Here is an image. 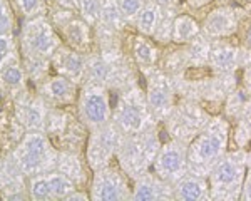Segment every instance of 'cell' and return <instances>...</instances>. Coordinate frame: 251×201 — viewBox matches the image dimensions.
I'll return each mask as SVG.
<instances>
[{"label": "cell", "mask_w": 251, "mask_h": 201, "mask_svg": "<svg viewBox=\"0 0 251 201\" xmlns=\"http://www.w3.org/2000/svg\"><path fill=\"white\" fill-rule=\"evenodd\" d=\"M231 146V123L223 112L213 114L209 123L188 144L189 173L208 176L214 164Z\"/></svg>", "instance_id": "obj_1"}, {"label": "cell", "mask_w": 251, "mask_h": 201, "mask_svg": "<svg viewBox=\"0 0 251 201\" xmlns=\"http://www.w3.org/2000/svg\"><path fill=\"white\" fill-rule=\"evenodd\" d=\"M166 132L161 126L151 127L137 134H123L116 152L117 166L132 181L152 168Z\"/></svg>", "instance_id": "obj_2"}, {"label": "cell", "mask_w": 251, "mask_h": 201, "mask_svg": "<svg viewBox=\"0 0 251 201\" xmlns=\"http://www.w3.org/2000/svg\"><path fill=\"white\" fill-rule=\"evenodd\" d=\"M59 150L46 131H25L10 151L9 159L25 178L47 175L57 166Z\"/></svg>", "instance_id": "obj_3"}, {"label": "cell", "mask_w": 251, "mask_h": 201, "mask_svg": "<svg viewBox=\"0 0 251 201\" xmlns=\"http://www.w3.org/2000/svg\"><path fill=\"white\" fill-rule=\"evenodd\" d=\"M112 121L123 134H137L161 126L149 109L141 80L116 92V104H112Z\"/></svg>", "instance_id": "obj_4"}, {"label": "cell", "mask_w": 251, "mask_h": 201, "mask_svg": "<svg viewBox=\"0 0 251 201\" xmlns=\"http://www.w3.org/2000/svg\"><path fill=\"white\" fill-rule=\"evenodd\" d=\"M246 170H248V154L246 150L233 148L218 161L209 171V193L213 201H238L243 191Z\"/></svg>", "instance_id": "obj_5"}, {"label": "cell", "mask_w": 251, "mask_h": 201, "mask_svg": "<svg viewBox=\"0 0 251 201\" xmlns=\"http://www.w3.org/2000/svg\"><path fill=\"white\" fill-rule=\"evenodd\" d=\"M211 118L213 114L203 104L196 102L193 99L177 98L168 118L161 123V127H163L168 138L179 139L189 144L198 136V132L209 123Z\"/></svg>", "instance_id": "obj_6"}, {"label": "cell", "mask_w": 251, "mask_h": 201, "mask_svg": "<svg viewBox=\"0 0 251 201\" xmlns=\"http://www.w3.org/2000/svg\"><path fill=\"white\" fill-rule=\"evenodd\" d=\"M20 54L50 59L54 52L64 44L62 37L52 25L47 14L32 19H24L20 29Z\"/></svg>", "instance_id": "obj_7"}, {"label": "cell", "mask_w": 251, "mask_h": 201, "mask_svg": "<svg viewBox=\"0 0 251 201\" xmlns=\"http://www.w3.org/2000/svg\"><path fill=\"white\" fill-rule=\"evenodd\" d=\"M112 92L106 86L86 80L80 84L75 112L89 131L99 129L112 121Z\"/></svg>", "instance_id": "obj_8"}, {"label": "cell", "mask_w": 251, "mask_h": 201, "mask_svg": "<svg viewBox=\"0 0 251 201\" xmlns=\"http://www.w3.org/2000/svg\"><path fill=\"white\" fill-rule=\"evenodd\" d=\"M139 75L144 80L143 87L149 109H151L157 123L161 124L168 118V114L171 112L177 100L174 79L164 69H161L159 66L139 71Z\"/></svg>", "instance_id": "obj_9"}, {"label": "cell", "mask_w": 251, "mask_h": 201, "mask_svg": "<svg viewBox=\"0 0 251 201\" xmlns=\"http://www.w3.org/2000/svg\"><path fill=\"white\" fill-rule=\"evenodd\" d=\"M250 12L251 7L243 3H216L209 7L201 19V32L209 39L236 37Z\"/></svg>", "instance_id": "obj_10"}, {"label": "cell", "mask_w": 251, "mask_h": 201, "mask_svg": "<svg viewBox=\"0 0 251 201\" xmlns=\"http://www.w3.org/2000/svg\"><path fill=\"white\" fill-rule=\"evenodd\" d=\"M89 195L94 201H129L132 193V179L117 164L92 171L89 181Z\"/></svg>", "instance_id": "obj_11"}, {"label": "cell", "mask_w": 251, "mask_h": 201, "mask_svg": "<svg viewBox=\"0 0 251 201\" xmlns=\"http://www.w3.org/2000/svg\"><path fill=\"white\" fill-rule=\"evenodd\" d=\"M121 138H123V132L116 126L114 121L107 123L99 129L89 131L84 156H86L91 171L100 170V168H106L114 163Z\"/></svg>", "instance_id": "obj_12"}, {"label": "cell", "mask_w": 251, "mask_h": 201, "mask_svg": "<svg viewBox=\"0 0 251 201\" xmlns=\"http://www.w3.org/2000/svg\"><path fill=\"white\" fill-rule=\"evenodd\" d=\"M151 170L157 176H161L163 179L168 181V183L171 184L177 183L184 175L189 173L188 144L179 139L168 138L166 136Z\"/></svg>", "instance_id": "obj_13"}, {"label": "cell", "mask_w": 251, "mask_h": 201, "mask_svg": "<svg viewBox=\"0 0 251 201\" xmlns=\"http://www.w3.org/2000/svg\"><path fill=\"white\" fill-rule=\"evenodd\" d=\"M250 55L251 50L243 47L236 37L211 39L208 66L214 74H234L241 71Z\"/></svg>", "instance_id": "obj_14"}, {"label": "cell", "mask_w": 251, "mask_h": 201, "mask_svg": "<svg viewBox=\"0 0 251 201\" xmlns=\"http://www.w3.org/2000/svg\"><path fill=\"white\" fill-rule=\"evenodd\" d=\"M79 84L60 74H49L37 84V94L49 107H74L79 96Z\"/></svg>", "instance_id": "obj_15"}, {"label": "cell", "mask_w": 251, "mask_h": 201, "mask_svg": "<svg viewBox=\"0 0 251 201\" xmlns=\"http://www.w3.org/2000/svg\"><path fill=\"white\" fill-rule=\"evenodd\" d=\"M87 64L89 54L72 49L66 44H62L50 57V69L54 71V74L66 75L74 82H77L79 86L86 82Z\"/></svg>", "instance_id": "obj_16"}, {"label": "cell", "mask_w": 251, "mask_h": 201, "mask_svg": "<svg viewBox=\"0 0 251 201\" xmlns=\"http://www.w3.org/2000/svg\"><path fill=\"white\" fill-rule=\"evenodd\" d=\"M124 49L131 55L137 71L159 66L161 54H163V47L154 39L143 34H137L134 30L126 34Z\"/></svg>", "instance_id": "obj_17"}, {"label": "cell", "mask_w": 251, "mask_h": 201, "mask_svg": "<svg viewBox=\"0 0 251 201\" xmlns=\"http://www.w3.org/2000/svg\"><path fill=\"white\" fill-rule=\"evenodd\" d=\"M49 104L40 96L29 98L25 92H20L14 98V114L25 131H44Z\"/></svg>", "instance_id": "obj_18"}, {"label": "cell", "mask_w": 251, "mask_h": 201, "mask_svg": "<svg viewBox=\"0 0 251 201\" xmlns=\"http://www.w3.org/2000/svg\"><path fill=\"white\" fill-rule=\"evenodd\" d=\"M132 201H174V184L149 170L132 181Z\"/></svg>", "instance_id": "obj_19"}, {"label": "cell", "mask_w": 251, "mask_h": 201, "mask_svg": "<svg viewBox=\"0 0 251 201\" xmlns=\"http://www.w3.org/2000/svg\"><path fill=\"white\" fill-rule=\"evenodd\" d=\"M55 170L62 175H66L69 179H72L79 188L89 186L91 181V168H89L86 156L84 152L77 151H67V150H59L57 156V166Z\"/></svg>", "instance_id": "obj_20"}, {"label": "cell", "mask_w": 251, "mask_h": 201, "mask_svg": "<svg viewBox=\"0 0 251 201\" xmlns=\"http://www.w3.org/2000/svg\"><path fill=\"white\" fill-rule=\"evenodd\" d=\"M176 201H213L209 193L208 176L188 173L177 183H174Z\"/></svg>", "instance_id": "obj_21"}, {"label": "cell", "mask_w": 251, "mask_h": 201, "mask_svg": "<svg viewBox=\"0 0 251 201\" xmlns=\"http://www.w3.org/2000/svg\"><path fill=\"white\" fill-rule=\"evenodd\" d=\"M27 74L22 66V60H12L0 71V91L5 94H12L15 98L22 91H25Z\"/></svg>", "instance_id": "obj_22"}, {"label": "cell", "mask_w": 251, "mask_h": 201, "mask_svg": "<svg viewBox=\"0 0 251 201\" xmlns=\"http://www.w3.org/2000/svg\"><path fill=\"white\" fill-rule=\"evenodd\" d=\"M159 67L168 72L173 79L184 75L186 71L189 69V60H188V54H186L184 46L171 44V46L163 47Z\"/></svg>", "instance_id": "obj_23"}, {"label": "cell", "mask_w": 251, "mask_h": 201, "mask_svg": "<svg viewBox=\"0 0 251 201\" xmlns=\"http://www.w3.org/2000/svg\"><path fill=\"white\" fill-rule=\"evenodd\" d=\"M198 34H201V20L196 15L181 10L174 19L173 27V44L184 46L189 40H193Z\"/></svg>", "instance_id": "obj_24"}, {"label": "cell", "mask_w": 251, "mask_h": 201, "mask_svg": "<svg viewBox=\"0 0 251 201\" xmlns=\"http://www.w3.org/2000/svg\"><path fill=\"white\" fill-rule=\"evenodd\" d=\"M161 12H163V7H159L152 0H146L143 10L137 14V17L132 22L131 30L137 32V34L148 35V37H152L157 27V22H159Z\"/></svg>", "instance_id": "obj_25"}, {"label": "cell", "mask_w": 251, "mask_h": 201, "mask_svg": "<svg viewBox=\"0 0 251 201\" xmlns=\"http://www.w3.org/2000/svg\"><path fill=\"white\" fill-rule=\"evenodd\" d=\"M186 54L189 60V69H200V67H209V50H211V39L206 37L201 32L193 40L184 44Z\"/></svg>", "instance_id": "obj_26"}, {"label": "cell", "mask_w": 251, "mask_h": 201, "mask_svg": "<svg viewBox=\"0 0 251 201\" xmlns=\"http://www.w3.org/2000/svg\"><path fill=\"white\" fill-rule=\"evenodd\" d=\"M99 24L109 27L112 30H117L121 34H126L131 29L127 20L124 19L123 12L119 9L117 0H100V20Z\"/></svg>", "instance_id": "obj_27"}, {"label": "cell", "mask_w": 251, "mask_h": 201, "mask_svg": "<svg viewBox=\"0 0 251 201\" xmlns=\"http://www.w3.org/2000/svg\"><path fill=\"white\" fill-rule=\"evenodd\" d=\"M250 98H251V94L241 86V84H238V86L226 96L225 102H223L221 112L229 119V123H233V121H236L238 118H241L243 112L246 109V104H248Z\"/></svg>", "instance_id": "obj_28"}, {"label": "cell", "mask_w": 251, "mask_h": 201, "mask_svg": "<svg viewBox=\"0 0 251 201\" xmlns=\"http://www.w3.org/2000/svg\"><path fill=\"white\" fill-rule=\"evenodd\" d=\"M181 10H183V7H181V9H163V12H161L159 22H157L154 35H152V39H154L161 47L171 46L173 44L174 19H176V15L179 14Z\"/></svg>", "instance_id": "obj_29"}, {"label": "cell", "mask_w": 251, "mask_h": 201, "mask_svg": "<svg viewBox=\"0 0 251 201\" xmlns=\"http://www.w3.org/2000/svg\"><path fill=\"white\" fill-rule=\"evenodd\" d=\"M49 184H50V195L52 200H66L74 190H77V184L72 179H69L66 175L59 173L57 170L47 173Z\"/></svg>", "instance_id": "obj_30"}, {"label": "cell", "mask_w": 251, "mask_h": 201, "mask_svg": "<svg viewBox=\"0 0 251 201\" xmlns=\"http://www.w3.org/2000/svg\"><path fill=\"white\" fill-rule=\"evenodd\" d=\"M27 191H29V200H34V201L52 200L50 184H49L47 175L29 176V178H27Z\"/></svg>", "instance_id": "obj_31"}, {"label": "cell", "mask_w": 251, "mask_h": 201, "mask_svg": "<svg viewBox=\"0 0 251 201\" xmlns=\"http://www.w3.org/2000/svg\"><path fill=\"white\" fill-rule=\"evenodd\" d=\"M231 144L233 148L248 150L251 144V124L245 118H238L231 123Z\"/></svg>", "instance_id": "obj_32"}, {"label": "cell", "mask_w": 251, "mask_h": 201, "mask_svg": "<svg viewBox=\"0 0 251 201\" xmlns=\"http://www.w3.org/2000/svg\"><path fill=\"white\" fill-rule=\"evenodd\" d=\"M75 12L87 24L96 27L100 20V0H75Z\"/></svg>", "instance_id": "obj_33"}, {"label": "cell", "mask_w": 251, "mask_h": 201, "mask_svg": "<svg viewBox=\"0 0 251 201\" xmlns=\"http://www.w3.org/2000/svg\"><path fill=\"white\" fill-rule=\"evenodd\" d=\"M19 49L15 44L14 34H0V71L12 60H17Z\"/></svg>", "instance_id": "obj_34"}, {"label": "cell", "mask_w": 251, "mask_h": 201, "mask_svg": "<svg viewBox=\"0 0 251 201\" xmlns=\"http://www.w3.org/2000/svg\"><path fill=\"white\" fill-rule=\"evenodd\" d=\"M15 9L24 19H32L37 15L47 14V3L46 0H14Z\"/></svg>", "instance_id": "obj_35"}, {"label": "cell", "mask_w": 251, "mask_h": 201, "mask_svg": "<svg viewBox=\"0 0 251 201\" xmlns=\"http://www.w3.org/2000/svg\"><path fill=\"white\" fill-rule=\"evenodd\" d=\"M117 3H119V9L123 12L124 19L127 20L129 25H132L137 14L143 10L146 0H117Z\"/></svg>", "instance_id": "obj_36"}, {"label": "cell", "mask_w": 251, "mask_h": 201, "mask_svg": "<svg viewBox=\"0 0 251 201\" xmlns=\"http://www.w3.org/2000/svg\"><path fill=\"white\" fill-rule=\"evenodd\" d=\"M0 34H14V14L9 0H0Z\"/></svg>", "instance_id": "obj_37"}, {"label": "cell", "mask_w": 251, "mask_h": 201, "mask_svg": "<svg viewBox=\"0 0 251 201\" xmlns=\"http://www.w3.org/2000/svg\"><path fill=\"white\" fill-rule=\"evenodd\" d=\"M238 40L243 47H246L248 50H251V12L250 15L243 20L241 27H240V32H238Z\"/></svg>", "instance_id": "obj_38"}, {"label": "cell", "mask_w": 251, "mask_h": 201, "mask_svg": "<svg viewBox=\"0 0 251 201\" xmlns=\"http://www.w3.org/2000/svg\"><path fill=\"white\" fill-rule=\"evenodd\" d=\"M214 2H216V0H183V10L196 15V12L209 9Z\"/></svg>", "instance_id": "obj_39"}, {"label": "cell", "mask_w": 251, "mask_h": 201, "mask_svg": "<svg viewBox=\"0 0 251 201\" xmlns=\"http://www.w3.org/2000/svg\"><path fill=\"white\" fill-rule=\"evenodd\" d=\"M240 84L251 94V55L240 71Z\"/></svg>", "instance_id": "obj_40"}, {"label": "cell", "mask_w": 251, "mask_h": 201, "mask_svg": "<svg viewBox=\"0 0 251 201\" xmlns=\"http://www.w3.org/2000/svg\"><path fill=\"white\" fill-rule=\"evenodd\" d=\"M241 201H251V164H248V170H246L245 183H243V191L240 196Z\"/></svg>", "instance_id": "obj_41"}, {"label": "cell", "mask_w": 251, "mask_h": 201, "mask_svg": "<svg viewBox=\"0 0 251 201\" xmlns=\"http://www.w3.org/2000/svg\"><path fill=\"white\" fill-rule=\"evenodd\" d=\"M163 9H181L183 7V0H152Z\"/></svg>", "instance_id": "obj_42"}, {"label": "cell", "mask_w": 251, "mask_h": 201, "mask_svg": "<svg viewBox=\"0 0 251 201\" xmlns=\"http://www.w3.org/2000/svg\"><path fill=\"white\" fill-rule=\"evenodd\" d=\"M241 118H245V119L251 124V98H250V100H248V104H246V109H245V112H243Z\"/></svg>", "instance_id": "obj_43"}, {"label": "cell", "mask_w": 251, "mask_h": 201, "mask_svg": "<svg viewBox=\"0 0 251 201\" xmlns=\"http://www.w3.org/2000/svg\"><path fill=\"white\" fill-rule=\"evenodd\" d=\"M246 154H248V164H251V144H250L248 150H246Z\"/></svg>", "instance_id": "obj_44"}, {"label": "cell", "mask_w": 251, "mask_h": 201, "mask_svg": "<svg viewBox=\"0 0 251 201\" xmlns=\"http://www.w3.org/2000/svg\"><path fill=\"white\" fill-rule=\"evenodd\" d=\"M243 3H245V5H250L251 7V0H241Z\"/></svg>", "instance_id": "obj_45"}]
</instances>
